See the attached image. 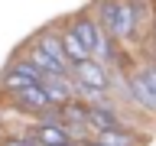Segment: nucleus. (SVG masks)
<instances>
[{
    "label": "nucleus",
    "instance_id": "f257e3e1",
    "mask_svg": "<svg viewBox=\"0 0 156 146\" xmlns=\"http://www.w3.org/2000/svg\"><path fill=\"white\" fill-rule=\"evenodd\" d=\"M98 19L111 39H130L136 33V3L133 0H98Z\"/></svg>",
    "mask_w": 156,
    "mask_h": 146
},
{
    "label": "nucleus",
    "instance_id": "f03ea898",
    "mask_svg": "<svg viewBox=\"0 0 156 146\" xmlns=\"http://www.w3.org/2000/svg\"><path fill=\"white\" fill-rule=\"evenodd\" d=\"M72 78H75V88L81 94H88L94 104L104 101V94L111 91V71H107V65L98 62V58H85V62L72 65Z\"/></svg>",
    "mask_w": 156,
    "mask_h": 146
},
{
    "label": "nucleus",
    "instance_id": "7ed1b4c3",
    "mask_svg": "<svg viewBox=\"0 0 156 146\" xmlns=\"http://www.w3.org/2000/svg\"><path fill=\"white\" fill-rule=\"evenodd\" d=\"M39 81H42V71L23 55V58H16V62H10L7 71L0 75V91L16 94V91H23V88H29V85H39Z\"/></svg>",
    "mask_w": 156,
    "mask_h": 146
},
{
    "label": "nucleus",
    "instance_id": "20e7f679",
    "mask_svg": "<svg viewBox=\"0 0 156 146\" xmlns=\"http://www.w3.org/2000/svg\"><path fill=\"white\" fill-rule=\"evenodd\" d=\"M127 91L133 97V104L143 110H156V65H143L140 71L127 78Z\"/></svg>",
    "mask_w": 156,
    "mask_h": 146
},
{
    "label": "nucleus",
    "instance_id": "39448f33",
    "mask_svg": "<svg viewBox=\"0 0 156 146\" xmlns=\"http://www.w3.org/2000/svg\"><path fill=\"white\" fill-rule=\"evenodd\" d=\"M10 104L16 107V110H23V114H33V117L46 114L49 107H55L49 101L42 85H29V88H23V91H16V94H10Z\"/></svg>",
    "mask_w": 156,
    "mask_h": 146
},
{
    "label": "nucleus",
    "instance_id": "423d86ee",
    "mask_svg": "<svg viewBox=\"0 0 156 146\" xmlns=\"http://www.w3.org/2000/svg\"><path fill=\"white\" fill-rule=\"evenodd\" d=\"M72 29L78 33V39L88 46V52H91V55H94V49L101 46V39L107 36V33H104V26H101V19H98V16H91V13H78V16L72 19Z\"/></svg>",
    "mask_w": 156,
    "mask_h": 146
},
{
    "label": "nucleus",
    "instance_id": "0eeeda50",
    "mask_svg": "<svg viewBox=\"0 0 156 146\" xmlns=\"http://www.w3.org/2000/svg\"><path fill=\"white\" fill-rule=\"evenodd\" d=\"M88 114V127H91V133H101V130H117L120 123V117H117V110L111 104H104V101H98V104H88L85 107Z\"/></svg>",
    "mask_w": 156,
    "mask_h": 146
},
{
    "label": "nucleus",
    "instance_id": "6e6552de",
    "mask_svg": "<svg viewBox=\"0 0 156 146\" xmlns=\"http://www.w3.org/2000/svg\"><path fill=\"white\" fill-rule=\"evenodd\" d=\"M46 55H52L58 62V65L65 68V71H72V62H68V55H65V46H62V36H55L52 29H42V33H36V39H33Z\"/></svg>",
    "mask_w": 156,
    "mask_h": 146
},
{
    "label": "nucleus",
    "instance_id": "1a4fd4ad",
    "mask_svg": "<svg viewBox=\"0 0 156 146\" xmlns=\"http://www.w3.org/2000/svg\"><path fill=\"white\" fill-rule=\"evenodd\" d=\"M33 136H36L42 146H58V143H68V140H72L68 127L65 123H52V120H36Z\"/></svg>",
    "mask_w": 156,
    "mask_h": 146
},
{
    "label": "nucleus",
    "instance_id": "9d476101",
    "mask_svg": "<svg viewBox=\"0 0 156 146\" xmlns=\"http://www.w3.org/2000/svg\"><path fill=\"white\" fill-rule=\"evenodd\" d=\"M58 36H62V46H65V55H68V62H72V65H78V62H85V58H91L88 46L81 42V39H78V33H75L72 26H68V29H62Z\"/></svg>",
    "mask_w": 156,
    "mask_h": 146
},
{
    "label": "nucleus",
    "instance_id": "9b49d317",
    "mask_svg": "<svg viewBox=\"0 0 156 146\" xmlns=\"http://www.w3.org/2000/svg\"><path fill=\"white\" fill-rule=\"evenodd\" d=\"M94 136H98L104 146H143L133 133H127L124 127H117V130H101V133H94Z\"/></svg>",
    "mask_w": 156,
    "mask_h": 146
},
{
    "label": "nucleus",
    "instance_id": "f8f14e48",
    "mask_svg": "<svg viewBox=\"0 0 156 146\" xmlns=\"http://www.w3.org/2000/svg\"><path fill=\"white\" fill-rule=\"evenodd\" d=\"M75 143H78V146H104L98 136H91V140H75Z\"/></svg>",
    "mask_w": 156,
    "mask_h": 146
}]
</instances>
